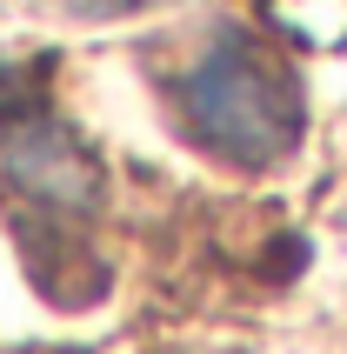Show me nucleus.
Masks as SVG:
<instances>
[{"instance_id": "1", "label": "nucleus", "mask_w": 347, "mask_h": 354, "mask_svg": "<svg viewBox=\"0 0 347 354\" xmlns=\"http://www.w3.org/2000/svg\"><path fill=\"white\" fill-rule=\"evenodd\" d=\"M174 100H180V127L227 167H274L301 147L308 127L294 67L247 27H221L174 80Z\"/></svg>"}, {"instance_id": "2", "label": "nucleus", "mask_w": 347, "mask_h": 354, "mask_svg": "<svg viewBox=\"0 0 347 354\" xmlns=\"http://www.w3.org/2000/svg\"><path fill=\"white\" fill-rule=\"evenodd\" d=\"M67 14H94V20H114V14H147L160 0H60Z\"/></svg>"}]
</instances>
